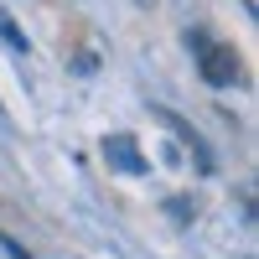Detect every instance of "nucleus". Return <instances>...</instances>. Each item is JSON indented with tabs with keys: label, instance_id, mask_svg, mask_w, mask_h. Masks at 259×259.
Returning a JSON list of instances; mask_svg holds the SVG:
<instances>
[{
	"label": "nucleus",
	"instance_id": "f257e3e1",
	"mask_svg": "<svg viewBox=\"0 0 259 259\" xmlns=\"http://www.w3.org/2000/svg\"><path fill=\"white\" fill-rule=\"evenodd\" d=\"M192 41V52H197V73L212 83V89H228V83H239V52H233V47H223V41H207L202 31H192L187 36Z\"/></svg>",
	"mask_w": 259,
	"mask_h": 259
},
{
	"label": "nucleus",
	"instance_id": "f03ea898",
	"mask_svg": "<svg viewBox=\"0 0 259 259\" xmlns=\"http://www.w3.org/2000/svg\"><path fill=\"white\" fill-rule=\"evenodd\" d=\"M104 161L119 166V171H130V177L145 171V156L135 150V135H109V140H104Z\"/></svg>",
	"mask_w": 259,
	"mask_h": 259
},
{
	"label": "nucleus",
	"instance_id": "7ed1b4c3",
	"mask_svg": "<svg viewBox=\"0 0 259 259\" xmlns=\"http://www.w3.org/2000/svg\"><path fill=\"white\" fill-rule=\"evenodd\" d=\"M0 249H6V254H11V259H31V254H26V249H21V244H16V239H6V233H0Z\"/></svg>",
	"mask_w": 259,
	"mask_h": 259
}]
</instances>
